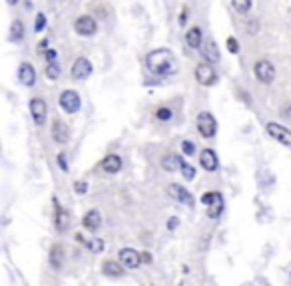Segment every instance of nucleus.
I'll use <instances>...</instances> for the list:
<instances>
[{
    "label": "nucleus",
    "instance_id": "f257e3e1",
    "mask_svg": "<svg viewBox=\"0 0 291 286\" xmlns=\"http://www.w3.org/2000/svg\"><path fill=\"white\" fill-rule=\"evenodd\" d=\"M146 68L152 74H156V76H174L175 72H177V60L166 48L152 50L146 56Z\"/></svg>",
    "mask_w": 291,
    "mask_h": 286
},
{
    "label": "nucleus",
    "instance_id": "f03ea898",
    "mask_svg": "<svg viewBox=\"0 0 291 286\" xmlns=\"http://www.w3.org/2000/svg\"><path fill=\"white\" fill-rule=\"evenodd\" d=\"M202 203L206 205V211H208V217H210V219H218V217L224 213V197H222V193H218V191L204 193V195H202Z\"/></svg>",
    "mask_w": 291,
    "mask_h": 286
},
{
    "label": "nucleus",
    "instance_id": "7ed1b4c3",
    "mask_svg": "<svg viewBox=\"0 0 291 286\" xmlns=\"http://www.w3.org/2000/svg\"><path fill=\"white\" fill-rule=\"evenodd\" d=\"M196 125H198L200 135H202V137H206V139L214 137V135H216V131H218V121H216V117L210 114V112H200Z\"/></svg>",
    "mask_w": 291,
    "mask_h": 286
},
{
    "label": "nucleus",
    "instance_id": "20e7f679",
    "mask_svg": "<svg viewBox=\"0 0 291 286\" xmlns=\"http://www.w3.org/2000/svg\"><path fill=\"white\" fill-rule=\"evenodd\" d=\"M58 104H60V108H62L66 114H76V112H80L82 100H80L78 92H74V90H64V92L60 94Z\"/></svg>",
    "mask_w": 291,
    "mask_h": 286
},
{
    "label": "nucleus",
    "instance_id": "39448f33",
    "mask_svg": "<svg viewBox=\"0 0 291 286\" xmlns=\"http://www.w3.org/2000/svg\"><path fill=\"white\" fill-rule=\"evenodd\" d=\"M253 74L261 84H271L275 80V66L269 60H257L253 66Z\"/></svg>",
    "mask_w": 291,
    "mask_h": 286
},
{
    "label": "nucleus",
    "instance_id": "423d86ee",
    "mask_svg": "<svg viewBox=\"0 0 291 286\" xmlns=\"http://www.w3.org/2000/svg\"><path fill=\"white\" fill-rule=\"evenodd\" d=\"M118 260L124 264L126 270H134L142 264V252H138L134 248H122L118 252Z\"/></svg>",
    "mask_w": 291,
    "mask_h": 286
},
{
    "label": "nucleus",
    "instance_id": "0eeeda50",
    "mask_svg": "<svg viewBox=\"0 0 291 286\" xmlns=\"http://www.w3.org/2000/svg\"><path fill=\"white\" fill-rule=\"evenodd\" d=\"M168 195H170L172 199H175L177 203H183V205H185V207H189V209L196 205L193 195H191L185 187H181V185H175V183L168 185Z\"/></svg>",
    "mask_w": 291,
    "mask_h": 286
},
{
    "label": "nucleus",
    "instance_id": "6e6552de",
    "mask_svg": "<svg viewBox=\"0 0 291 286\" xmlns=\"http://www.w3.org/2000/svg\"><path fill=\"white\" fill-rule=\"evenodd\" d=\"M265 129H267V133H269L277 143L291 147V129L279 125V123H273V121H269V123L265 125Z\"/></svg>",
    "mask_w": 291,
    "mask_h": 286
},
{
    "label": "nucleus",
    "instance_id": "1a4fd4ad",
    "mask_svg": "<svg viewBox=\"0 0 291 286\" xmlns=\"http://www.w3.org/2000/svg\"><path fill=\"white\" fill-rule=\"evenodd\" d=\"M196 80H198L202 86H214V84L218 82V74H216V70L212 68V64L206 62V64H200V66L196 68Z\"/></svg>",
    "mask_w": 291,
    "mask_h": 286
},
{
    "label": "nucleus",
    "instance_id": "9d476101",
    "mask_svg": "<svg viewBox=\"0 0 291 286\" xmlns=\"http://www.w3.org/2000/svg\"><path fill=\"white\" fill-rule=\"evenodd\" d=\"M92 62L88 60V58H78L74 64H72V70H70V74H72V78L74 80H86V78H90V74H92Z\"/></svg>",
    "mask_w": 291,
    "mask_h": 286
},
{
    "label": "nucleus",
    "instance_id": "9b49d317",
    "mask_svg": "<svg viewBox=\"0 0 291 286\" xmlns=\"http://www.w3.org/2000/svg\"><path fill=\"white\" fill-rule=\"evenodd\" d=\"M74 30L80 34V36H94L96 30H98V24L92 16H80L76 22H74Z\"/></svg>",
    "mask_w": 291,
    "mask_h": 286
},
{
    "label": "nucleus",
    "instance_id": "f8f14e48",
    "mask_svg": "<svg viewBox=\"0 0 291 286\" xmlns=\"http://www.w3.org/2000/svg\"><path fill=\"white\" fill-rule=\"evenodd\" d=\"M46 112H48V106H46L44 100H40V98L30 100V114H32V119H34V123H36L38 127L44 125V121H46Z\"/></svg>",
    "mask_w": 291,
    "mask_h": 286
},
{
    "label": "nucleus",
    "instance_id": "ddd939ff",
    "mask_svg": "<svg viewBox=\"0 0 291 286\" xmlns=\"http://www.w3.org/2000/svg\"><path fill=\"white\" fill-rule=\"evenodd\" d=\"M18 80H20L22 86L32 88L36 84V70H34V66L28 64V62H22L20 68H18Z\"/></svg>",
    "mask_w": 291,
    "mask_h": 286
},
{
    "label": "nucleus",
    "instance_id": "4468645a",
    "mask_svg": "<svg viewBox=\"0 0 291 286\" xmlns=\"http://www.w3.org/2000/svg\"><path fill=\"white\" fill-rule=\"evenodd\" d=\"M200 52H202V56L206 58V62H210V64H216V62L220 60V48H218V44H216L214 38L202 42Z\"/></svg>",
    "mask_w": 291,
    "mask_h": 286
},
{
    "label": "nucleus",
    "instance_id": "2eb2a0df",
    "mask_svg": "<svg viewBox=\"0 0 291 286\" xmlns=\"http://www.w3.org/2000/svg\"><path fill=\"white\" fill-rule=\"evenodd\" d=\"M200 165L206 169V171H216L220 167V161H218V155L214 149H204L200 153Z\"/></svg>",
    "mask_w": 291,
    "mask_h": 286
},
{
    "label": "nucleus",
    "instance_id": "dca6fc26",
    "mask_svg": "<svg viewBox=\"0 0 291 286\" xmlns=\"http://www.w3.org/2000/svg\"><path fill=\"white\" fill-rule=\"evenodd\" d=\"M82 225H84L86 230L96 232V230L100 229V225H102V215H100V211H96V209L88 211V213L84 215V219H82Z\"/></svg>",
    "mask_w": 291,
    "mask_h": 286
},
{
    "label": "nucleus",
    "instance_id": "f3484780",
    "mask_svg": "<svg viewBox=\"0 0 291 286\" xmlns=\"http://www.w3.org/2000/svg\"><path fill=\"white\" fill-rule=\"evenodd\" d=\"M52 137H54V141H56V143H60V145L68 143V139H70V131H68V125H66V123H62L60 119H56V121L52 123Z\"/></svg>",
    "mask_w": 291,
    "mask_h": 286
},
{
    "label": "nucleus",
    "instance_id": "a211bd4d",
    "mask_svg": "<svg viewBox=\"0 0 291 286\" xmlns=\"http://www.w3.org/2000/svg\"><path fill=\"white\" fill-rule=\"evenodd\" d=\"M54 207H56V217H54L56 230H58V232H64V230L70 227V215H68V211H64V209L60 207L56 199H54Z\"/></svg>",
    "mask_w": 291,
    "mask_h": 286
},
{
    "label": "nucleus",
    "instance_id": "6ab92c4d",
    "mask_svg": "<svg viewBox=\"0 0 291 286\" xmlns=\"http://www.w3.org/2000/svg\"><path fill=\"white\" fill-rule=\"evenodd\" d=\"M102 169L108 173V175H116L122 169V159L118 155H106L102 159Z\"/></svg>",
    "mask_w": 291,
    "mask_h": 286
},
{
    "label": "nucleus",
    "instance_id": "aec40b11",
    "mask_svg": "<svg viewBox=\"0 0 291 286\" xmlns=\"http://www.w3.org/2000/svg\"><path fill=\"white\" fill-rule=\"evenodd\" d=\"M160 165H162V169H166V171H177V169H181L183 159H181L179 155L170 153V155H166V157L160 161Z\"/></svg>",
    "mask_w": 291,
    "mask_h": 286
},
{
    "label": "nucleus",
    "instance_id": "412c9836",
    "mask_svg": "<svg viewBox=\"0 0 291 286\" xmlns=\"http://www.w3.org/2000/svg\"><path fill=\"white\" fill-rule=\"evenodd\" d=\"M124 264L122 262H114V260H106L104 264H102V272L106 274V276H122L124 274Z\"/></svg>",
    "mask_w": 291,
    "mask_h": 286
},
{
    "label": "nucleus",
    "instance_id": "4be33fe9",
    "mask_svg": "<svg viewBox=\"0 0 291 286\" xmlns=\"http://www.w3.org/2000/svg\"><path fill=\"white\" fill-rule=\"evenodd\" d=\"M185 44L189 46V48H200L202 46V30L200 28H189L187 32H185Z\"/></svg>",
    "mask_w": 291,
    "mask_h": 286
},
{
    "label": "nucleus",
    "instance_id": "5701e85b",
    "mask_svg": "<svg viewBox=\"0 0 291 286\" xmlns=\"http://www.w3.org/2000/svg\"><path fill=\"white\" fill-rule=\"evenodd\" d=\"M62 260H64V250H62L60 244H54L52 250H50V264H52V268L60 270L62 268Z\"/></svg>",
    "mask_w": 291,
    "mask_h": 286
},
{
    "label": "nucleus",
    "instance_id": "b1692460",
    "mask_svg": "<svg viewBox=\"0 0 291 286\" xmlns=\"http://www.w3.org/2000/svg\"><path fill=\"white\" fill-rule=\"evenodd\" d=\"M22 38H24V24H22V20H14L10 24V40L20 42Z\"/></svg>",
    "mask_w": 291,
    "mask_h": 286
},
{
    "label": "nucleus",
    "instance_id": "393cba45",
    "mask_svg": "<svg viewBox=\"0 0 291 286\" xmlns=\"http://www.w3.org/2000/svg\"><path fill=\"white\" fill-rule=\"evenodd\" d=\"M46 76H48L50 82H56V80L60 78V66H58L56 60L48 62V66H46Z\"/></svg>",
    "mask_w": 291,
    "mask_h": 286
},
{
    "label": "nucleus",
    "instance_id": "a878e982",
    "mask_svg": "<svg viewBox=\"0 0 291 286\" xmlns=\"http://www.w3.org/2000/svg\"><path fill=\"white\" fill-rule=\"evenodd\" d=\"M232 4L239 14H247L249 8H251V4H253V0H232Z\"/></svg>",
    "mask_w": 291,
    "mask_h": 286
},
{
    "label": "nucleus",
    "instance_id": "bb28decb",
    "mask_svg": "<svg viewBox=\"0 0 291 286\" xmlns=\"http://www.w3.org/2000/svg\"><path fill=\"white\" fill-rule=\"evenodd\" d=\"M179 171H181V175H183V179H185V181H193V179H196V167H193V165H189L187 161H183V165H181V169H179Z\"/></svg>",
    "mask_w": 291,
    "mask_h": 286
},
{
    "label": "nucleus",
    "instance_id": "cd10ccee",
    "mask_svg": "<svg viewBox=\"0 0 291 286\" xmlns=\"http://www.w3.org/2000/svg\"><path fill=\"white\" fill-rule=\"evenodd\" d=\"M86 244H88V248L92 250V252H102L104 250V240L102 238H90V240H86Z\"/></svg>",
    "mask_w": 291,
    "mask_h": 286
},
{
    "label": "nucleus",
    "instance_id": "c85d7f7f",
    "mask_svg": "<svg viewBox=\"0 0 291 286\" xmlns=\"http://www.w3.org/2000/svg\"><path fill=\"white\" fill-rule=\"evenodd\" d=\"M181 151H183L185 157H191V155L196 153V143L189 141V139H183V141H181Z\"/></svg>",
    "mask_w": 291,
    "mask_h": 286
},
{
    "label": "nucleus",
    "instance_id": "c756f323",
    "mask_svg": "<svg viewBox=\"0 0 291 286\" xmlns=\"http://www.w3.org/2000/svg\"><path fill=\"white\" fill-rule=\"evenodd\" d=\"M172 115H174V112H172L170 108H158V112H156V117H158L160 121H170Z\"/></svg>",
    "mask_w": 291,
    "mask_h": 286
},
{
    "label": "nucleus",
    "instance_id": "7c9ffc66",
    "mask_svg": "<svg viewBox=\"0 0 291 286\" xmlns=\"http://www.w3.org/2000/svg\"><path fill=\"white\" fill-rule=\"evenodd\" d=\"M74 191H76L78 195H86V193H88V183H86V181H76V183H74Z\"/></svg>",
    "mask_w": 291,
    "mask_h": 286
},
{
    "label": "nucleus",
    "instance_id": "2f4dec72",
    "mask_svg": "<svg viewBox=\"0 0 291 286\" xmlns=\"http://www.w3.org/2000/svg\"><path fill=\"white\" fill-rule=\"evenodd\" d=\"M44 26H46V16L40 12V14L36 16V26H34V30H36V32H42Z\"/></svg>",
    "mask_w": 291,
    "mask_h": 286
},
{
    "label": "nucleus",
    "instance_id": "473e14b6",
    "mask_svg": "<svg viewBox=\"0 0 291 286\" xmlns=\"http://www.w3.org/2000/svg\"><path fill=\"white\" fill-rule=\"evenodd\" d=\"M228 50H230L232 54H237V52H239V44H237L235 38H228Z\"/></svg>",
    "mask_w": 291,
    "mask_h": 286
},
{
    "label": "nucleus",
    "instance_id": "72a5a7b5",
    "mask_svg": "<svg viewBox=\"0 0 291 286\" xmlns=\"http://www.w3.org/2000/svg\"><path fill=\"white\" fill-rule=\"evenodd\" d=\"M58 165H60V169L68 171V161H66V155H64V153H60L58 155Z\"/></svg>",
    "mask_w": 291,
    "mask_h": 286
},
{
    "label": "nucleus",
    "instance_id": "f704fd0d",
    "mask_svg": "<svg viewBox=\"0 0 291 286\" xmlns=\"http://www.w3.org/2000/svg\"><path fill=\"white\" fill-rule=\"evenodd\" d=\"M177 225H179V219H177V217H170V221H168V229L174 230V229H177Z\"/></svg>",
    "mask_w": 291,
    "mask_h": 286
},
{
    "label": "nucleus",
    "instance_id": "c9c22d12",
    "mask_svg": "<svg viewBox=\"0 0 291 286\" xmlns=\"http://www.w3.org/2000/svg\"><path fill=\"white\" fill-rule=\"evenodd\" d=\"M46 46H48V40H42V42L38 44V52L44 54V52H46Z\"/></svg>",
    "mask_w": 291,
    "mask_h": 286
},
{
    "label": "nucleus",
    "instance_id": "e433bc0d",
    "mask_svg": "<svg viewBox=\"0 0 291 286\" xmlns=\"http://www.w3.org/2000/svg\"><path fill=\"white\" fill-rule=\"evenodd\" d=\"M46 60H48V62L56 60V52H54V50H48V52H46Z\"/></svg>",
    "mask_w": 291,
    "mask_h": 286
},
{
    "label": "nucleus",
    "instance_id": "4c0bfd02",
    "mask_svg": "<svg viewBox=\"0 0 291 286\" xmlns=\"http://www.w3.org/2000/svg\"><path fill=\"white\" fill-rule=\"evenodd\" d=\"M142 260H144V262H152V256H150V252H142Z\"/></svg>",
    "mask_w": 291,
    "mask_h": 286
},
{
    "label": "nucleus",
    "instance_id": "58836bf2",
    "mask_svg": "<svg viewBox=\"0 0 291 286\" xmlns=\"http://www.w3.org/2000/svg\"><path fill=\"white\" fill-rule=\"evenodd\" d=\"M74 238H76V240H78V242H86V238H84V236H82V234H80V232H78V234H76V236H74Z\"/></svg>",
    "mask_w": 291,
    "mask_h": 286
},
{
    "label": "nucleus",
    "instance_id": "ea45409f",
    "mask_svg": "<svg viewBox=\"0 0 291 286\" xmlns=\"http://www.w3.org/2000/svg\"><path fill=\"white\" fill-rule=\"evenodd\" d=\"M6 2H8L10 6H14V4H18V0H6Z\"/></svg>",
    "mask_w": 291,
    "mask_h": 286
}]
</instances>
